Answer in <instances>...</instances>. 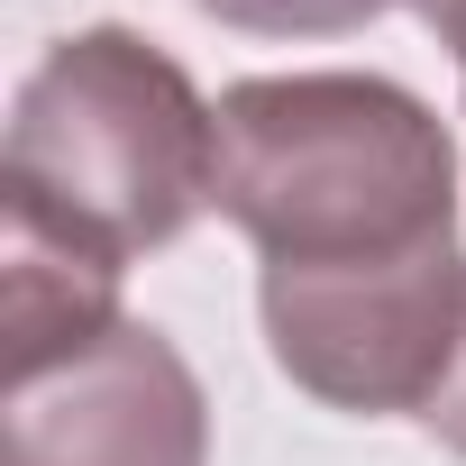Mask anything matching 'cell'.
Wrapping results in <instances>:
<instances>
[{"label": "cell", "instance_id": "6da1fadb", "mask_svg": "<svg viewBox=\"0 0 466 466\" xmlns=\"http://www.w3.org/2000/svg\"><path fill=\"white\" fill-rule=\"evenodd\" d=\"M210 201L257 248V311L293 393L420 420L466 339L448 119L393 74L228 83Z\"/></svg>", "mask_w": 466, "mask_h": 466}, {"label": "cell", "instance_id": "7a4b0ae2", "mask_svg": "<svg viewBox=\"0 0 466 466\" xmlns=\"http://www.w3.org/2000/svg\"><path fill=\"white\" fill-rule=\"evenodd\" d=\"M210 174L219 101H201V83L156 37L74 28L19 74L0 137V210L110 266H137L210 210Z\"/></svg>", "mask_w": 466, "mask_h": 466}, {"label": "cell", "instance_id": "3957f363", "mask_svg": "<svg viewBox=\"0 0 466 466\" xmlns=\"http://www.w3.org/2000/svg\"><path fill=\"white\" fill-rule=\"evenodd\" d=\"M0 466H210V402L156 320L10 366Z\"/></svg>", "mask_w": 466, "mask_h": 466}, {"label": "cell", "instance_id": "277c9868", "mask_svg": "<svg viewBox=\"0 0 466 466\" xmlns=\"http://www.w3.org/2000/svg\"><path fill=\"white\" fill-rule=\"evenodd\" d=\"M201 19L248 28V37H348L366 19H384L393 0H192Z\"/></svg>", "mask_w": 466, "mask_h": 466}, {"label": "cell", "instance_id": "5b68a950", "mask_svg": "<svg viewBox=\"0 0 466 466\" xmlns=\"http://www.w3.org/2000/svg\"><path fill=\"white\" fill-rule=\"evenodd\" d=\"M420 430H430L448 457H466V339H457V357H448V375H439V393H430Z\"/></svg>", "mask_w": 466, "mask_h": 466}, {"label": "cell", "instance_id": "8992f818", "mask_svg": "<svg viewBox=\"0 0 466 466\" xmlns=\"http://www.w3.org/2000/svg\"><path fill=\"white\" fill-rule=\"evenodd\" d=\"M411 19L448 46V65H457V83H466V0H411Z\"/></svg>", "mask_w": 466, "mask_h": 466}]
</instances>
